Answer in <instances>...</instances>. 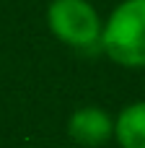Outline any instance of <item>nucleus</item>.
<instances>
[{
	"label": "nucleus",
	"mask_w": 145,
	"mask_h": 148,
	"mask_svg": "<svg viewBox=\"0 0 145 148\" xmlns=\"http://www.w3.org/2000/svg\"><path fill=\"white\" fill-rule=\"evenodd\" d=\"M99 47L122 68H145V0H122L112 10Z\"/></svg>",
	"instance_id": "1"
},
{
	"label": "nucleus",
	"mask_w": 145,
	"mask_h": 148,
	"mask_svg": "<svg viewBox=\"0 0 145 148\" xmlns=\"http://www.w3.org/2000/svg\"><path fill=\"white\" fill-rule=\"evenodd\" d=\"M47 23L62 44L78 49L99 47L101 18L88 0H52L47 8Z\"/></svg>",
	"instance_id": "2"
},
{
	"label": "nucleus",
	"mask_w": 145,
	"mask_h": 148,
	"mask_svg": "<svg viewBox=\"0 0 145 148\" xmlns=\"http://www.w3.org/2000/svg\"><path fill=\"white\" fill-rule=\"evenodd\" d=\"M67 135L86 148L104 146L114 138V120L101 107H80L67 120Z\"/></svg>",
	"instance_id": "3"
},
{
	"label": "nucleus",
	"mask_w": 145,
	"mask_h": 148,
	"mask_svg": "<svg viewBox=\"0 0 145 148\" xmlns=\"http://www.w3.org/2000/svg\"><path fill=\"white\" fill-rule=\"evenodd\" d=\"M114 140L119 148H145V101H132L117 114Z\"/></svg>",
	"instance_id": "4"
}]
</instances>
